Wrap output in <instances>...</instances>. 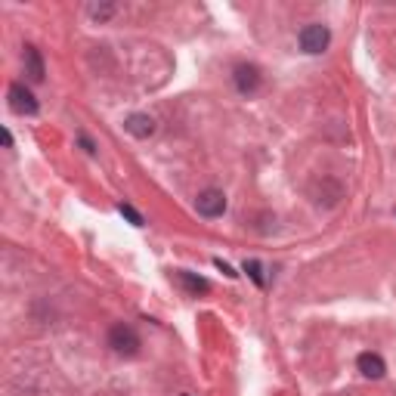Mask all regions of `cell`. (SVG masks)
I'll list each match as a JSON object with an SVG mask.
<instances>
[{"instance_id":"277c9868","label":"cell","mask_w":396,"mask_h":396,"mask_svg":"<svg viewBox=\"0 0 396 396\" xmlns=\"http://www.w3.org/2000/svg\"><path fill=\"white\" fill-rule=\"evenodd\" d=\"M10 106H12V112H19V115H34L37 112L34 93H31L25 84H12L10 87Z\"/></svg>"},{"instance_id":"52a82bcc","label":"cell","mask_w":396,"mask_h":396,"mask_svg":"<svg viewBox=\"0 0 396 396\" xmlns=\"http://www.w3.org/2000/svg\"><path fill=\"white\" fill-rule=\"evenodd\" d=\"M124 127L133 133V137H139V139H146V137H152V133H155V121H152L149 115H130Z\"/></svg>"},{"instance_id":"8fae6325","label":"cell","mask_w":396,"mask_h":396,"mask_svg":"<svg viewBox=\"0 0 396 396\" xmlns=\"http://www.w3.org/2000/svg\"><path fill=\"white\" fill-rule=\"evenodd\" d=\"M121 214H124V217H127V220H130V223H133V226H143V217H139V214H137V210H133V208H130V204H121Z\"/></svg>"},{"instance_id":"ba28073f","label":"cell","mask_w":396,"mask_h":396,"mask_svg":"<svg viewBox=\"0 0 396 396\" xmlns=\"http://www.w3.org/2000/svg\"><path fill=\"white\" fill-rule=\"evenodd\" d=\"M25 75L31 81H43V62L34 47H25Z\"/></svg>"},{"instance_id":"8992f818","label":"cell","mask_w":396,"mask_h":396,"mask_svg":"<svg viewBox=\"0 0 396 396\" xmlns=\"http://www.w3.org/2000/svg\"><path fill=\"white\" fill-rule=\"evenodd\" d=\"M260 84V72L254 66H239L235 68V87H239L241 93H254Z\"/></svg>"},{"instance_id":"9c48e42d","label":"cell","mask_w":396,"mask_h":396,"mask_svg":"<svg viewBox=\"0 0 396 396\" xmlns=\"http://www.w3.org/2000/svg\"><path fill=\"white\" fill-rule=\"evenodd\" d=\"M180 282L186 285V288L192 291V295H204V291L210 288V285H208V279H201V276H192V273H186V270L180 273Z\"/></svg>"},{"instance_id":"30bf717a","label":"cell","mask_w":396,"mask_h":396,"mask_svg":"<svg viewBox=\"0 0 396 396\" xmlns=\"http://www.w3.org/2000/svg\"><path fill=\"white\" fill-rule=\"evenodd\" d=\"M245 273L254 279V282L260 285V288H264V285H266V282H264V270H260V264H257V260H248V264H245Z\"/></svg>"},{"instance_id":"4fadbf2b","label":"cell","mask_w":396,"mask_h":396,"mask_svg":"<svg viewBox=\"0 0 396 396\" xmlns=\"http://www.w3.org/2000/svg\"><path fill=\"white\" fill-rule=\"evenodd\" d=\"M214 264H217V270H223V273H226V276H229V279H235V276H239V273H232V266H229V264H223V260H220V257H217V260H214Z\"/></svg>"},{"instance_id":"7a4b0ae2","label":"cell","mask_w":396,"mask_h":396,"mask_svg":"<svg viewBox=\"0 0 396 396\" xmlns=\"http://www.w3.org/2000/svg\"><path fill=\"white\" fill-rule=\"evenodd\" d=\"M328 41H331V31L319 22L306 25V28L300 31V47H304L306 53H322V50L328 47Z\"/></svg>"},{"instance_id":"3957f363","label":"cell","mask_w":396,"mask_h":396,"mask_svg":"<svg viewBox=\"0 0 396 396\" xmlns=\"http://www.w3.org/2000/svg\"><path fill=\"white\" fill-rule=\"evenodd\" d=\"M195 208L201 217H220L223 210H226V195H223L220 189H204V192L198 195Z\"/></svg>"},{"instance_id":"7c38bea8","label":"cell","mask_w":396,"mask_h":396,"mask_svg":"<svg viewBox=\"0 0 396 396\" xmlns=\"http://www.w3.org/2000/svg\"><path fill=\"white\" fill-rule=\"evenodd\" d=\"M112 6H90V16L93 19H108V16H112Z\"/></svg>"},{"instance_id":"5b68a950","label":"cell","mask_w":396,"mask_h":396,"mask_svg":"<svg viewBox=\"0 0 396 396\" xmlns=\"http://www.w3.org/2000/svg\"><path fill=\"white\" fill-rule=\"evenodd\" d=\"M356 366H359V372L366 375V378H384V372H387L384 359H381L378 353H359Z\"/></svg>"},{"instance_id":"6da1fadb","label":"cell","mask_w":396,"mask_h":396,"mask_svg":"<svg viewBox=\"0 0 396 396\" xmlns=\"http://www.w3.org/2000/svg\"><path fill=\"white\" fill-rule=\"evenodd\" d=\"M108 347H112L115 353H121V356H137V350H139V335L130 328V325L118 322L112 331H108Z\"/></svg>"}]
</instances>
